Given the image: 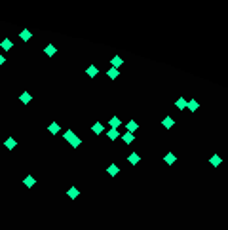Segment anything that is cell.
I'll return each instance as SVG.
<instances>
[{"label": "cell", "mask_w": 228, "mask_h": 230, "mask_svg": "<svg viewBox=\"0 0 228 230\" xmlns=\"http://www.w3.org/2000/svg\"><path fill=\"white\" fill-rule=\"evenodd\" d=\"M164 162H166V164H167V166H173V164H175V162H177V156H175V154H173V152H167V154H166V156H164Z\"/></svg>", "instance_id": "cell-1"}, {"label": "cell", "mask_w": 228, "mask_h": 230, "mask_svg": "<svg viewBox=\"0 0 228 230\" xmlns=\"http://www.w3.org/2000/svg\"><path fill=\"white\" fill-rule=\"evenodd\" d=\"M127 162H129L131 166H137V164L141 162V156L137 154V152H133V154H129V156H127Z\"/></svg>", "instance_id": "cell-2"}, {"label": "cell", "mask_w": 228, "mask_h": 230, "mask_svg": "<svg viewBox=\"0 0 228 230\" xmlns=\"http://www.w3.org/2000/svg\"><path fill=\"white\" fill-rule=\"evenodd\" d=\"M55 52H57V48H55L53 44H48V46L44 48V53L48 55V57H53V55H55Z\"/></svg>", "instance_id": "cell-3"}, {"label": "cell", "mask_w": 228, "mask_h": 230, "mask_svg": "<svg viewBox=\"0 0 228 230\" xmlns=\"http://www.w3.org/2000/svg\"><path fill=\"white\" fill-rule=\"evenodd\" d=\"M91 131H93V133H95V135H101V133H103V131H105V126H103V124H101V122H95V124H93V126H91Z\"/></svg>", "instance_id": "cell-4"}, {"label": "cell", "mask_w": 228, "mask_h": 230, "mask_svg": "<svg viewBox=\"0 0 228 230\" xmlns=\"http://www.w3.org/2000/svg\"><path fill=\"white\" fill-rule=\"evenodd\" d=\"M162 126H164V128H166V129H171V128H173V126H175V120H173V118H171V116H166V118H164V120H162Z\"/></svg>", "instance_id": "cell-5"}, {"label": "cell", "mask_w": 228, "mask_h": 230, "mask_svg": "<svg viewBox=\"0 0 228 230\" xmlns=\"http://www.w3.org/2000/svg\"><path fill=\"white\" fill-rule=\"evenodd\" d=\"M107 74H108V78H110V80H116V78L120 76V71H118V68H114V67H110L108 71H107Z\"/></svg>", "instance_id": "cell-6"}, {"label": "cell", "mask_w": 228, "mask_h": 230, "mask_svg": "<svg viewBox=\"0 0 228 230\" xmlns=\"http://www.w3.org/2000/svg\"><path fill=\"white\" fill-rule=\"evenodd\" d=\"M107 135H108V139H110V141H116L118 137H120V131H118V129H114V128H110V129L107 131Z\"/></svg>", "instance_id": "cell-7"}, {"label": "cell", "mask_w": 228, "mask_h": 230, "mask_svg": "<svg viewBox=\"0 0 228 230\" xmlns=\"http://www.w3.org/2000/svg\"><path fill=\"white\" fill-rule=\"evenodd\" d=\"M126 128H127V131H129V133H135L137 129H139V124H137L135 120H129V122L126 124Z\"/></svg>", "instance_id": "cell-8"}, {"label": "cell", "mask_w": 228, "mask_h": 230, "mask_svg": "<svg viewBox=\"0 0 228 230\" xmlns=\"http://www.w3.org/2000/svg\"><path fill=\"white\" fill-rule=\"evenodd\" d=\"M97 72H99V68H97L95 65H89V67H87V71H86V74H87L89 78H93V76H97Z\"/></svg>", "instance_id": "cell-9"}, {"label": "cell", "mask_w": 228, "mask_h": 230, "mask_svg": "<svg viewBox=\"0 0 228 230\" xmlns=\"http://www.w3.org/2000/svg\"><path fill=\"white\" fill-rule=\"evenodd\" d=\"M31 36H32V32H31V31H27V29H23V31L19 32V38H21L23 42H29V40H31Z\"/></svg>", "instance_id": "cell-10"}, {"label": "cell", "mask_w": 228, "mask_h": 230, "mask_svg": "<svg viewBox=\"0 0 228 230\" xmlns=\"http://www.w3.org/2000/svg\"><path fill=\"white\" fill-rule=\"evenodd\" d=\"M0 46H2V50H4V52H10V50H12V46H13V42H12L10 38H4L2 42H0Z\"/></svg>", "instance_id": "cell-11"}, {"label": "cell", "mask_w": 228, "mask_h": 230, "mask_svg": "<svg viewBox=\"0 0 228 230\" xmlns=\"http://www.w3.org/2000/svg\"><path fill=\"white\" fill-rule=\"evenodd\" d=\"M209 162H211V166H213V168H219V166H221V162H222V158H221L219 154H213V156L209 158Z\"/></svg>", "instance_id": "cell-12"}, {"label": "cell", "mask_w": 228, "mask_h": 230, "mask_svg": "<svg viewBox=\"0 0 228 230\" xmlns=\"http://www.w3.org/2000/svg\"><path fill=\"white\" fill-rule=\"evenodd\" d=\"M23 185L31 188V187H34V185H36V179H34L32 175H29V177H25V179H23Z\"/></svg>", "instance_id": "cell-13"}, {"label": "cell", "mask_w": 228, "mask_h": 230, "mask_svg": "<svg viewBox=\"0 0 228 230\" xmlns=\"http://www.w3.org/2000/svg\"><path fill=\"white\" fill-rule=\"evenodd\" d=\"M110 63H112V67H114V68H118V67H122V65H124V59H122V57H118V55H114V57L110 59Z\"/></svg>", "instance_id": "cell-14"}, {"label": "cell", "mask_w": 228, "mask_h": 230, "mask_svg": "<svg viewBox=\"0 0 228 230\" xmlns=\"http://www.w3.org/2000/svg\"><path fill=\"white\" fill-rule=\"evenodd\" d=\"M118 171H120V169H118V166H116V164H110V166L107 168V173H108V175H112V177H116V175H118Z\"/></svg>", "instance_id": "cell-15"}, {"label": "cell", "mask_w": 228, "mask_h": 230, "mask_svg": "<svg viewBox=\"0 0 228 230\" xmlns=\"http://www.w3.org/2000/svg\"><path fill=\"white\" fill-rule=\"evenodd\" d=\"M48 131H50L52 135H57V133L61 131V128H59V124H57V122H52V124H50V128H48Z\"/></svg>", "instance_id": "cell-16"}, {"label": "cell", "mask_w": 228, "mask_h": 230, "mask_svg": "<svg viewBox=\"0 0 228 230\" xmlns=\"http://www.w3.org/2000/svg\"><path fill=\"white\" fill-rule=\"evenodd\" d=\"M67 194H68V198H71V200H76V198L80 196V192H78V188H76V187H71Z\"/></svg>", "instance_id": "cell-17"}, {"label": "cell", "mask_w": 228, "mask_h": 230, "mask_svg": "<svg viewBox=\"0 0 228 230\" xmlns=\"http://www.w3.org/2000/svg\"><path fill=\"white\" fill-rule=\"evenodd\" d=\"M15 145H17V143H15V139H13V137H8V139H6V143H4V147H6L8 150H13V148H15Z\"/></svg>", "instance_id": "cell-18"}, {"label": "cell", "mask_w": 228, "mask_h": 230, "mask_svg": "<svg viewBox=\"0 0 228 230\" xmlns=\"http://www.w3.org/2000/svg\"><path fill=\"white\" fill-rule=\"evenodd\" d=\"M31 99H32V97H31V93H29V91L21 93V97H19V101H21L23 105H29V103H31Z\"/></svg>", "instance_id": "cell-19"}, {"label": "cell", "mask_w": 228, "mask_h": 230, "mask_svg": "<svg viewBox=\"0 0 228 230\" xmlns=\"http://www.w3.org/2000/svg\"><path fill=\"white\" fill-rule=\"evenodd\" d=\"M186 107H188V110H190V112H196V110L200 108V103H198L196 99H192V101H188V105H186Z\"/></svg>", "instance_id": "cell-20"}, {"label": "cell", "mask_w": 228, "mask_h": 230, "mask_svg": "<svg viewBox=\"0 0 228 230\" xmlns=\"http://www.w3.org/2000/svg\"><path fill=\"white\" fill-rule=\"evenodd\" d=\"M186 105H188V101H186V99H182V97L175 101V107H177L179 110H182V108H186Z\"/></svg>", "instance_id": "cell-21"}, {"label": "cell", "mask_w": 228, "mask_h": 230, "mask_svg": "<svg viewBox=\"0 0 228 230\" xmlns=\"http://www.w3.org/2000/svg\"><path fill=\"white\" fill-rule=\"evenodd\" d=\"M68 143H71V147H74V148H78V147L82 145V139H80V137H78V135H72V139H71V141H68Z\"/></svg>", "instance_id": "cell-22"}, {"label": "cell", "mask_w": 228, "mask_h": 230, "mask_svg": "<svg viewBox=\"0 0 228 230\" xmlns=\"http://www.w3.org/2000/svg\"><path fill=\"white\" fill-rule=\"evenodd\" d=\"M122 141H124L126 145H129V143H133V133H129V131H126V133L122 135Z\"/></svg>", "instance_id": "cell-23"}, {"label": "cell", "mask_w": 228, "mask_h": 230, "mask_svg": "<svg viewBox=\"0 0 228 230\" xmlns=\"http://www.w3.org/2000/svg\"><path fill=\"white\" fill-rule=\"evenodd\" d=\"M110 128H114V129H118V126H122V120L120 118H116V116H114V118H110Z\"/></svg>", "instance_id": "cell-24"}, {"label": "cell", "mask_w": 228, "mask_h": 230, "mask_svg": "<svg viewBox=\"0 0 228 230\" xmlns=\"http://www.w3.org/2000/svg\"><path fill=\"white\" fill-rule=\"evenodd\" d=\"M4 63H6V57H4V55H0V65H4Z\"/></svg>", "instance_id": "cell-25"}]
</instances>
